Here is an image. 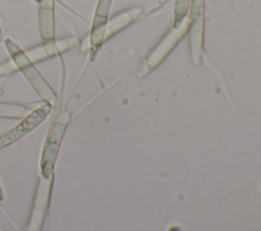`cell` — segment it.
<instances>
[{
    "instance_id": "cell-1",
    "label": "cell",
    "mask_w": 261,
    "mask_h": 231,
    "mask_svg": "<svg viewBox=\"0 0 261 231\" xmlns=\"http://www.w3.org/2000/svg\"><path fill=\"white\" fill-rule=\"evenodd\" d=\"M4 46L11 57V61L14 63L16 69H18L25 79L30 82L36 93L42 98V100L52 107L58 104V98L51 85L47 82L41 72L35 65L25 51H23L15 42L7 38L4 40Z\"/></svg>"
},
{
    "instance_id": "cell-2",
    "label": "cell",
    "mask_w": 261,
    "mask_h": 231,
    "mask_svg": "<svg viewBox=\"0 0 261 231\" xmlns=\"http://www.w3.org/2000/svg\"><path fill=\"white\" fill-rule=\"evenodd\" d=\"M70 118L71 114L68 110L61 111L54 117L47 132L40 161L41 177L45 179H50L53 177V172L59 155L60 147L66 128L70 122Z\"/></svg>"
},
{
    "instance_id": "cell-3",
    "label": "cell",
    "mask_w": 261,
    "mask_h": 231,
    "mask_svg": "<svg viewBox=\"0 0 261 231\" xmlns=\"http://www.w3.org/2000/svg\"><path fill=\"white\" fill-rule=\"evenodd\" d=\"M52 108L53 107L50 104L44 102L38 108L30 111L25 116L21 118V120L16 125L0 135V150L15 142L16 140L37 128L41 123L45 121L47 116L50 114Z\"/></svg>"
},
{
    "instance_id": "cell-4",
    "label": "cell",
    "mask_w": 261,
    "mask_h": 231,
    "mask_svg": "<svg viewBox=\"0 0 261 231\" xmlns=\"http://www.w3.org/2000/svg\"><path fill=\"white\" fill-rule=\"evenodd\" d=\"M111 3L112 0H98L90 34V45L93 58L105 40V31Z\"/></svg>"
},
{
    "instance_id": "cell-5",
    "label": "cell",
    "mask_w": 261,
    "mask_h": 231,
    "mask_svg": "<svg viewBox=\"0 0 261 231\" xmlns=\"http://www.w3.org/2000/svg\"><path fill=\"white\" fill-rule=\"evenodd\" d=\"M76 45H77V41L75 38L67 37V38H62L58 40L55 39L47 43H41V45H38L36 47H33L27 50L25 53L29 56V58L36 63V62L45 60L47 58L59 55Z\"/></svg>"
},
{
    "instance_id": "cell-6",
    "label": "cell",
    "mask_w": 261,
    "mask_h": 231,
    "mask_svg": "<svg viewBox=\"0 0 261 231\" xmlns=\"http://www.w3.org/2000/svg\"><path fill=\"white\" fill-rule=\"evenodd\" d=\"M52 181H53V177H51L50 179H45L42 177L40 179V183L37 189L36 199L34 203L31 223H30L31 230H40L43 226L45 213L47 211V206L49 203Z\"/></svg>"
},
{
    "instance_id": "cell-7",
    "label": "cell",
    "mask_w": 261,
    "mask_h": 231,
    "mask_svg": "<svg viewBox=\"0 0 261 231\" xmlns=\"http://www.w3.org/2000/svg\"><path fill=\"white\" fill-rule=\"evenodd\" d=\"M38 22L41 43L55 40V19L54 0H39L38 2Z\"/></svg>"
},
{
    "instance_id": "cell-8",
    "label": "cell",
    "mask_w": 261,
    "mask_h": 231,
    "mask_svg": "<svg viewBox=\"0 0 261 231\" xmlns=\"http://www.w3.org/2000/svg\"><path fill=\"white\" fill-rule=\"evenodd\" d=\"M30 111L29 107L19 103L0 102V118L21 119Z\"/></svg>"
},
{
    "instance_id": "cell-9",
    "label": "cell",
    "mask_w": 261,
    "mask_h": 231,
    "mask_svg": "<svg viewBox=\"0 0 261 231\" xmlns=\"http://www.w3.org/2000/svg\"><path fill=\"white\" fill-rule=\"evenodd\" d=\"M190 0H176V18L185 14Z\"/></svg>"
},
{
    "instance_id": "cell-10",
    "label": "cell",
    "mask_w": 261,
    "mask_h": 231,
    "mask_svg": "<svg viewBox=\"0 0 261 231\" xmlns=\"http://www.w3.org/2000/svg\"><path fill=\"white\" fill-rule=\"evenodd\" d=\"M3 200V191H2V187H1V184H0V201Z\"/></svg>"
},
{
    "instance_id": "cell-11",
    "label": "cell",
    "mask_w": 261,
    "mask_h": 231,
    "mask_svg": "<svg viewBox=\"0 0 261 231\" xmlns=\"http://www.w3.org/2000/svg\"><path fill=\"white\" fill-rule=\"evenodd\" d=\"M3 41V34H2V30H1V26H0V42Z\"/></svg>"
},
{
    "instance_id": "cell-12",
    "label": "cell",
    "mask_w": 261,
    "mask_h": 231,
    "mask_svg": "<svg viewBox=\"0 0 261 231\" xmlns=\"http://www.w3.org/2000/svg\"><path fill=\"white\" fill-rule=\"evenodd\" d=\"M2 93H3V91H2V89H1V88H0V96H1V95H2Z\"/></svg>"
},
{
    "instance_id": "cell-13",
    "label": "cell",
    "mask_w": 261,
    "mask_h": 231,
    "mask_svg": "<svg viewBox=\"0 0 261 231\" xmlns=\"http://www.w3.org/2000/svg\"><path fill=\"white\" fill-rule=\"evenodd\" d=\"M33 1H36V2H38V1H39V0H33Z\"/></svg>"
}]
</instances>
